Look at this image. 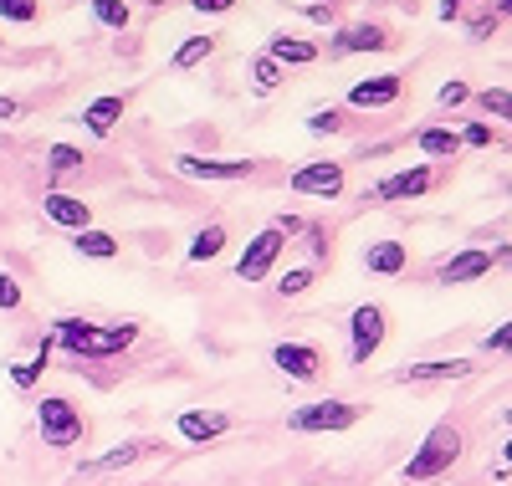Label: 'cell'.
<instances>
[{"label": "cell", "mask_w": 512, "mask_h": 486, "mask_svg": "<svg viewBox=\"0 0 512 486\" xmlns=\"http://www.w3.org/2000/svg\"><path fill=\"white\" fill-rule=\"evenodd\" d=\"M267 57L272 62H292V67H303V62H318V47H313V41H297V36H272L267 41Z\"/></svg>", "instance_id": "21"}, {"label": "cell", "mask_w": 512, "mask_h": 486, "mask_svg": "<svg viewBox=\"0 0 512 486\" xmlns=\"http://www.w3.org/2000/svg\"><path fill=\"white\" fill-rule=\"evenodd\" d=\"M272 226H277V231H282V236L292 241V236H303V231H308V220H303V215H277Z\"/></svg>", "instance_id": "37"}, {"label": "cell", "mask_w": 512, "mask_h": 486, "mask_svg": "<svg viewBox=\"0 0 512 486\" xmlns=\"http://www.w3.org/2000/svg\"><path fill=\"white\" fill-rule=\"evenodd\" d=\"M52 338L62 353L82 364H98V359H113V353L134 348L139 343V328L134 323H88V318H57L52 323Z\"/></svg>", "instance_id": "1"}, {"label": "cell", "mask_w": 512, "mask_h": 486, "mask_svg": "<svg viewBox=\"0 0 512 486\" xmlns=\"http://www.w3.org/2000/svg\"><path fill=\"white\" fill-rule=\"evenodd\" d=\"M36 425H41V440H47L52 451H72L82 430H88V420H82V410L67 400V394H41L36 400Z\"/></svg>", "instance_id": "3"}, {"label": "cell", "mask_w": 512, "mask_h": 486, "mask_svg": "<svg viewBox=\"0 0 512 486\" xmlns=\"http://www.w3.org/2000/svg\"><path fill=\"white\" fill-rule=\"evenodd\" d=\"M52 348H57V338L47 333V338H41V348L31 353V359H21V364H11V384H16L21 394H26V389H36V379H41V374H47V369H52V364H47V359H52Z\"/></svg>", "instance_id": "19"}, {"label": "cell", "mask_w": 512, "mask_h": 486, "mask_svg": "<svg viewBox=\"0 0 512 486\" xmlns=\"http://www.w3.org/2000/svg\"><path fill=\"white\" fill-rule=\"evenodd\" d=\"M93 16L108 26V31H123L128 26V16H134V11H128L123 6V0H93Z\"/></svg>", "instance_id": "29"}, {"label": "cell", "mask_w": 512, "mask_h": 486, "mask_svg": "<svg viewBox=\"0 0 512 486\" xmlns=\"http://www.w3.org/2000/svg\"><path fill=\"white\" fill-rule=\"evenodd\" d=\"M303 236H308V241H313V256H318V261H323V256H328V236H323V231H318V226H308V231H303Z\"/></svg>", "instance_id": "38"}, {"label": "cell", "mask_w": 512, "mask_h": 486, "mask_svg": "<svg viewBox=\"0 0 512 486\" xmlns=\"http://www.w3.org/2000/svg\"><path fill=\"white\" fill-rule=\"evenodd\" d=\"M0 307H6V313H11V307H21V282L11 272H0Z\"/></svg>", "instance_id": "35"}, {"label": "cell", "mask_w": 512, "mask_h": 486, "mask_svg": "<svg viewBox=\"0 0 512 486\" xmlns=\"http://www.w3.org/2000/svg\"><path fill=\"white\" fill-rule=\"evenodd\" d=\"M384 338H390V313H384L379 302L354 307V318H349V364H369L384 348Z\"/></svg>", "instance_id": "5"}, {"label": "cell", "mask_w": 512, "mask_h": 486, "mask_svg": "<svg viewBox=\"0 0 512 486\" xmlns=\"http://www.w3.org/2000/svg\"><path fill=\"white\" fill-rule=\"evenodd\" d=\"M461 149H492V123H466Z\"/></svg>", "instance_id": "34"}, {"label": "cell", "mask_w": 512, "mask_h": 486, "mask_svg": "<svg viewBox=\"0 0 512 486\" xmlns=\"http://www.w3.org/2000/svg\"><path fill=\"white\" fill-rule=\"evenodd\" d=\"M308 287H313V267H292V272L277 282V292H282V297H303Z\"/></svg>", "instance_id": "32"}, {"label": "cell", "mask_w": 512, "mask_h": 486, "mask_svg": "<svg viewBox=\"0 0 512 486\" xmlns=\"http://www.w3.org/2000/svg\"><path fill=\"white\" fill-rule=\"evenodd\" d=\"M175 169L185 180H251L256 159H200V154H180Z\"/></svg>", "instance_id": "11"}, {"label": "cell", "mask_w": 512, "mask_h": 486, "mask_svg": "<svg viewBox=\"0 0 512 486\" xmlns=\"http://www.w3.org/2000/svg\"><path fill=\"white\" fill-rule=\"evenodd\" d=\"M466 98H472V87H466V82H446V87H441V108H456V103H466Z\"/></svg>", "instance_id": "36"}, {"label": "cell", "mask_w": 512, "mask_h": 486, "mask_svg": "<svg viewBox=\"0 0 512 486\" xmlns=\"http://www.w3.org/2000/svg\"><path fill=\"white\" fill-rule=\"evenodd\" d=\"M364 272H369V277H405V272H410L405 241H369V246H364Z\"/></svg>", "instance_id": "15"}, {"label": "cell", "mask_w": 512, "mask_h": 486, "mask_svg": "<svg viewBox=\"0 0 512 486\" xmlns=\"http://www.w3.org/2000/svg\"><path fill=\"white\" fill-rule=\"evenodd\" d=\"M292 195H318V200H338L344 195V164H333V159H318V164H303V169H292Z\"/></svg>", "instance_id": "9"}, {"label": "cell", "mask_w": 512, "mask_h": 486, "mask_svg": "<svg viewBox=\"0 0 512 486\" xmlns=\"http://www.w3.org/2000/svg\"><path fill=\"white\" fill-rule=\"evenodd\" d=\"M477 108H482L487 118H502V123H512V93H507V87H487V93L477 98Z\"/></svg>", "instance_id": "27"}, {"label": "cell", "mask_w": 512, "mask_h": 486, "mask_svg": "<svg viewBox=\"0 0 512 486\" xmlns=\"http://www.w3.org/2000/svg\"><path fill=\"white\" fill-rule=\"evenodd\" d=\"M492 261H497V267H507V272H512V246H502V251H492Z\"/></svg>", "instance_id": "43"}, {"label": "cell", "mask_w": 512, "mask_h": 486, "mask_svg": "<svg viewBox=\"0 0 512 486\" xmlns=\"http://www.w3.org/2000/svg\"><path fill=\"white\" fill-rule=\"evenodd\" d=\"M338 128H344V113H338V108L308 113V134H338Z\"/></svg>", "instance_id": "33"}, {"label": "cell", "mask_w": 512, "mask_h": 486, "mask_svg": "<svg viewBox=\"0 0 512 486\" xmlns=\"http://www.w3.org/2000/svg\"><path fill=\"white\" fill-rule=\"evenodd\" d=\"M72 251H77V256H93V261H113V256H118V241H113L108 231H93V226H88V231L72 236Z\"/></svg>", "instance_id": "23"}, {"label": "cell", "mask_w": 512, "mask_h": 486, "mask_svg": "<svg viewBox=\"0 0 512 486\" xmlns=\"http://www.w3.org/2000/svg\"><path fill=\"white\" fill-rule=\"evenodd\" d=\"M47 169H52V174H72V169H82V149H72V144H52V149H47Z\"/></svg>", "instance_id": "30"}, {"label": "cell", "mask_w": 512, "mask_h": 486, "mask_svg": "<svg viewBox=\"0 0 512 486\" xmlns=\"http://www.w3.org/2000/svg\"><path fill=\"white\" fill-rule=\"evenodd\" d=\"M190 6H195V11H231L236 0H190Z\"/></svg>", "instance_id": "40"}, {"label": "cell", "mask_w": 512, "mask_h": 486, "mask_svg": "<svg viewBox=\"0 0 512 486\" xmlns=\"http://www.w3.org/2000/svg\"><path fill=\"white\" fill-rule=\"evenodd\" d=\"M272 364H277V374L292 379V384H313V379L328 369V353H323L318 343H297V338H287V343L272 348Z\"/></svg>", "instance_id": "7"}, {"label": "cell", "mask_w": 512, "mask_h": 486, "mask_svg": "<svg viewBox=\"0 0 512 486\" xmlns=\"http://www.w3.org/2000/svg\"><path fill=\"white\" fill-rule=\"evenodd\" d=\"M123 118V98H98V103H88L82 108V123H88V134H113V123Z\"/></svg>", "instance_id": "22"}, {"label": "cell", "mask_w": 512, "mask_h": 486, "mask_svg": "<svg viewBox=\"0 0 512 486\" xmlns=\"http://www.w3.org/2000/svg\"><path fill=\"white\" fill-rule=\"evenodd\" d=\"M497 16H512V0H497Z\"/></svg>", "instance_id": "45"}, {"label": "cell", "mask_w": 512, "mask_h": 486, "mask_svg": "<svg viewBox=\"0 0 512 486\" xmlns=\"http://www.w3.org/2000/svg\"><path fill=\"white\" fill-rule=\"evenodd\" d=\"M492 26H497V11H492V16H477V21H472V36H487Z\"/></svg>", "instance_id": "41"}, {"label": "cell", "mask_w": 512, "mask_h": 486, "mask_svg": "<svg viewBox=\"0 0 512 486\" xmlns=\"http://www.w3.org/2000/svg\"><path fill=\"white\" fill-rule=\"evenodd\" d=\"M502 466L512 471V440H507V446H502Z\"/></svg>", "instance_id": "44"}, {"label": "cell", "mask_w": 512, "mask_h": 486, "mask_svg": "<svg viewBox=\"0 0 512 486\" xmlns=\"http://www.w3.org/2000/svg\"><path fill=\"white\" fill-rule=\"evenodd\" d=\"M175 430H180V440H190V446H210V440H221L231 430V415H221V410H185L175 420Z\"/></svg>", "instance_id": "13"}, {"label": "cell", "mask_w": 512, "mask_h": 486, "mask_svg": "<svg viewBox=\"0 0 512 486\" xmlns=\"http://www.w3.org/2000/svg\"><path fill=\"white\" fill-rule=\"evenodd\" d=\"M461 451H466V435H461V425H456V420H441V425L425 430V440L415 446V456L400 466V481H405V486L441 481V476H451V466L461 461Z\"/></svg>", "instance_id": "2"}, {"label": "cell", "mask_w": 512, "mask_h": 486, "mask_svg": "<svg viewBox=\"0 0 512 486\" xmlns=\"http://www.w3.org/2000/svg\"><path fill=\"white\" fill-rule=\"evenodd\" d=\"M154 451V440H123V446H113V451H103V456H93V461H82L77 471L82 476H103V471H123V466H134L139 456H149Z\"/></svg>", "instance_id": "17"}, {"label": "cell", "mask_w": 512, "mask_h": 486, "mask_svg": "<svg viewBox=\"0 0 512 486\" xmlns=\"http://www.w3.org/2000/svg\"><path fill=\"white\" fill-rule=\"evenodd\" d=\"M400 72H384V77H369V82H354L349 87V103L354 108H390L400 98Z\"/></svg>", "instance_id": "16"}, {"label": "cell", "mask_w": 512, "mask_h": 486, "mask_svg": "<svg viewBox=\"0 0 512 486\" xmlns=\"http://www.w3.org/2000/svg\"><path fill=\"white\" fill-rule=\"evenodd\" d=\"M16 113H21V103H16V98H0V118H16Z\"/></svg>", "instance_id": "42"}, {"label": "cell", "mask_w": 512, "mask_h": 486, "mask_svg": "<svg viewBox=\"0 0 512 486\" xmlns=\"http://www.w3.org/2000/svg\"><path fill=\"white\" fill-rule=\"evenodd\" d=\"M221 251H226V226H205V231L190 241L185 256H190V261H216Z\"/></svg>", "instance_id": "24"}, {"label": "cell", "mask_w": 512, "mask_h": 486, "mask_svg": "<svg viewBox=\"0 0 512 486\" xmlns=\"http://www.w3.org/2000/svg\"><path fill=\"white\" fill-rule=\"evenodd\" d=\"M354 425H359V405H349V400H313L287 415V430H297V435H344Z\"/></svg>", "instance_id": "4"}, {"label": "cell", "mask_w": 512, "mask_h": 486, "mask_svg": "<svg viewBox=\"0 0 512 486\" xmlns=\"http://www.w3.org/2000/svg\"><path fill=\"white\" fill-rule=\"evenodd\" d=\"M482 353H497V359H512V318L482 338Z\"/></svg>", "instance_id": "31"}, {"label": "cell", "mask_w": 512, "mask_h": 486, "mask_svg": "<svg viewBox=\"0 0 512 486\" xmlns=\"http://www.w3.org/2000/svg\"><path fill=\"white\" fill-rule=\"evenodd\" d=\"M41 210H47V220H52V226H67L72 236L93 226V210H88V200H77V195H62V190L41 195Z\"/></svg>", "instance_id": "14"}, {"label": "cell", "mask_w": 512, "mask_h": 486, "mask_svg": "<svg viewBox=\"0 0 512 486\" xmlns=\"http://www.w3.org/2000/svg\"><path fill=\"white\" fill-rule=\"evenodd\" d=\"M210 52H216V36H190L185 47L175 52V62H169V67H175V72H190V67H200Z\"/></svg>", "instance_id": "25"}, {"label": "cell", "mask_w": 512, "mask_h": 486, "mask_svg": "<svg viewBox=\"0 0 512 486\" xmlns=\"http://www.w3.org/2000/svg\"><path fill=\"white\" fill-rule=\"evenodd\" d=\"M431 190H436V169L415 164V169H400V174H390V180H379L374 190H364V200L369 205H395V200H420Z\"/></svg>", "instance_id": "8"}, {"label": "cell", "mask_w": 512, "mask_h": 486, "mask_svg": "<svg viewBox=\"0 0 512 486\" xmlns=\"http://www.w3.org/2000/svg\"><path fill=\"white\" fill-rule=\"evenodd\" d=\"M466 6H472V0H441V21H456Z\"/></svg>", "instance_id": "39"}, {"label": "cell", "mask_w": 512, "mask_h": 486, "mask_svg": "<svg viewBox=\"0 0 512 486\" xmlns=\"http://www.w3.org/2000/svg\"><path fill=\"white\" fill-rule=\"evenodd\" d=\"M472 369H477L472 359H425V364L395 369L390 379H395V384H451V379H466Z\"/></svg>", "instance_id": "12"}, {"label": "cell", "mask_w": 512, "mask_h": 486, "mask_svg": "<svg viewBox=\"0 0 512 486\" xmlns=\"http://www.w3.org/2000/svg\"><path fill=\"white\" fill-rule=\"evenodd\" d=\"M415 149H420L425 159H456V154H461V134H456V128H420Z\"/></svg>", "instance_id": "20"}, {"label": "cell", "mask_w": 512, "mask_h": 486, "mask_svg": "<svg viewBox=\"0 0 512 486\" xmlns=\"http://www.w3.org/2000/svg\"><path fill=\"white\" fill-rule=\"evenodd\" d=\"M492 272H497L492 251L472 246V251H456L451 261H441V267H436V282H441V287H466V282H482V277H492Z\"/></svg>", "instance_id": "10"}, {"label": "cell", "mask_w": 512, "mask_h": 486, "mask_svg": "<svg viewBox=\"0 0 512 486\" xmlns=\"http://www.w3.org/2000/svg\"><path fill=\"white\" fill-rule=\"evenodd\" d=\"M41 16V0H0V21H16V26H31Z\"/></svg>", "instance_id": "28"}, {"label": "cell", "mask_w": 512, "mask_h": 486, "mask_svg": "<svg viewBox=\"0 0 512 486\" xmlns=\"http://www.w3.org/2000/svg\"><path fill=\"white\" fill-rule=\"evenodd\" d=\"M277 82H282V62H272V57L251 62V87L256 93H277Z\"/></svg>", "instance_id": "26"}, {"label": "cell", "mask_w": 512, "mask_h": 486, "mask_svg": "<svg viewBox=\"0 0 512 486\" xmlns=\"http://www.w3.org/2000/svg\"><path fill=\"white\" fill-rule=\"evenodd\" d=\"M384 47H390V31H384V26H349L328 52L333 57H349V52H384Z\"/></svg>", "instance_id": "18"}, {"label": "cell", "mask_w": 512, "mask_h": 486, "mask_svg": "<svg viewBox=\"0 0 512 486\" xmlns=\"http://www.w3.org/2000/svg\"><path fill=\"white\" fill-rule=\"evenodd\" d=\"M282 251H287V236H282L277 226H267V231H256V236L246 241L241 261H236V282H267Z\"/></svg>", "instance_id": "6"}]
</instances>
